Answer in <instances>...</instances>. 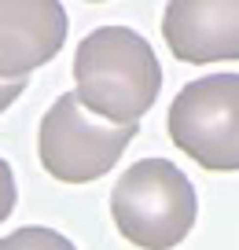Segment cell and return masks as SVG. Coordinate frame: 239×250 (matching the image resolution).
Here are the masks:
<instances>
[{
  "instance_id": "9c48e42d",
  "label": "cell",
  "mask_w": 239,
  "mask_h": 250,
  "mask_svg": "<svg viewBox=\"0 0 239 250\" xmlns=\"http://www.w3.org/2000/svg\"><path fill=\"white\" fill-rule=\"evenodd\" d=\"M22 88H26V78L22 81H0V110H8L22 96Z\"/></svg>"
},
{
  "instance_id": "8992f818",
  "label": "cell",
  "mask_w": 239,
  "mask_h": 250,
  "mask_svg": "<svg viewBox=\"0 0 239 250\" xmlns=\"http://www.w3.org/2000/svg\"><path fill=\"white\" fill-rule=\"evenodd\" d=\"M66 41L59 0H0V81H22L52 62Z\"/></svg>"
},
{
  "instance_id": "5b68a950",
  "label": "cell",
  "mask_w": 239,
  "mask_h": 250,
  "mask_svg": "<svg viewBox=\"0 0 239 250\" xmlns=\"http://www.w3.org/2000/svg\"><path fill=\"white\" fill-rule=\"evenodd\" d=\"M162 37L180 62L239 59V0H170L162 15Z\"/></svg>"
},
{
  "instance_id": "52a82bcc",
  "label": "cell",
  "mask_w": 239,
  "mask_h": 250,
  "mask_svg": "<svg viewBox=\"0 0 239 250\" xmlns=\"http://www.w3.org/2000/svg\"><path fill=\"white\" fill-rule=\"evenodd\" d=\"M0 250H77L66 235L52 232V228H19L11 235H0Z\"/></svg>"
},
{
  "instance_id": "7a4b0ae2",
  "label": "cell",
  "mask_w": 239,
  "mask_h": 250,
  "mask_svg": "<svg viewBox=\"0 0 239 250\" xmlns=\"http://www.w3.org/2000/svg\"><path fill=\"white\" fill-rule=\"evenodd\" d=\"M118 235L140 250H170L192 232L199 195L170 158H144L118 177L110 191Z\"/></svg>"
},
{
  "instance_id": "277c9868",
  "label": "cell",
  "mask_w": 239,
  "mask_h": 250,
  "mask_svg": "<svg viewBox=\"0 0 239 250\" xmlns=\"http://www.w3.org/2000/svg\"><path fill=\"white\" fill-rule=\"evenodd\" d=\"M170 140L210 173L239 169V74L188 81L170 107Z\"/></svg>"
},
{
  "instance_id": "ba28073f",
  "label": "cell",
  "mask_w": 239,
  "mask_h": 250,
  "mask_svg": "<svg viewBox=\"0 0 239 250\" xmlns=\"http://www.w3.org/2000/svg\"><path fill=\"white\" fill-rule=\"evenodd\" d=\"M11 210H15V177H11V166L0 158V221H8Z\"/></svg>"
},
{
  "instance_id": "30bf717a",
  "label": "cell",
  "mask_w": 239,
  "mask_h": 250,
  "mask_svg": "<svg viewBox=\"0 0 239 250\" xmlns=\"http://www.w3.org/2000/svg\"><path fill=\"white\" fill-rule=\"evenodd\" d=\"M88 4H103V0H88Z\"/></svg>"
},
{
  "instance_id": "6da1fadb",
  "label": "cell",
  "mask_w": 239,
  "mask_h": 250,
  "mask_svg": "<svg viewBox=\"0 0 239 250\" xmlns=\"http://www.w3.org/2000/svg\"><path fill=\"white\" fill-rule=\"evenodd\" d=\"M77 100L96 118L132 125L154 107L162 88V66L136 30L100 26L74 52Z\"/></svg>"
},
{
  "instance_id": "3957f363",
  "label": "cell",
  "mask_w": 239,
  "mask_h": 250,
  "mask_svg": "<svg viewBox=\"0 0 239 250\" xmlns=\"http://www.w3.org/2000/svg\"><path fill=\"white\" fill-rule=\"evenodd\" d=\"M140 122L114 125V122H96L92 110L85 114V103L77 92H63L41 118L37 133V155L41 166L63 184H88V180L107 177L118 166L132 140H136Z\"/></svg>"
}]
</instances>
